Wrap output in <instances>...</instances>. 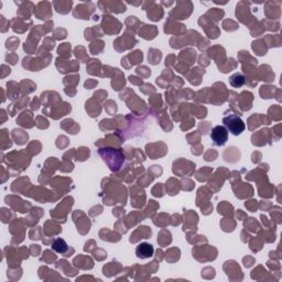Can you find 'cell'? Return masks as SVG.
<instances>
[{"label": "cell", "mask_w": 282, "mask_h": 282, "mask_svg": "<svg viewBox=\"0 0 282 282\" xmlns=\"http://www.w3.org/2000/svg\"><path fill=\"white\" fill-rule=\"evenodd\" d=\"M100 156L103 158L104 162L112 171H118L124 163V154L120 149L115 148H101L98 150Z\"/></svg>", "instance_id": "6da1fadb"}, {"label": "cell", "mask_w": 282, "mask_h": 282, "mask_svg": "<svg viewBox=\"0 0 282 282\" xmlns=\"http://www.w3.org/2000/svg\"><path fill=\"white\" fill-rule=\"evenodd\" d=\"M223 124L225 128L228 130V133L234 134V136H239L246 129V125H245L244 120L239 116L234 115V114L224 117Z\"/></svg>", "instance_id": "7a4b0ae2"}, {"label": "cell", "mask_w": 282, "mask_h": 282, "mask_svg": "<svg viewBox=\"0 0 282 282\" xmlns=\"http://www.w3.org/2000/svg\"><path fill=\"white\" fill-rule=\"evenodd\" d=\"M228 130L224 126H215L212 129L211 139L215 146H224L228 140Z\"/></svg>", "instance_id": "3957f363"}, {"label": "cell", "mask_w": 282, "mask_h": 282, "mask_svg": "<svg viewBox=\"0 0 282 282\" xmlns=\"http://www.w3.org/2000/svg\"><path fill=\"white\" fill-rule=\"evenodd\" d=\"M154 249L152 245H150L148 243H142L139 245L136 249V255L138 258L141 259H147V258H151L153 256Z\"/></svg>", "instance_id": "277c9868"}, {"label": "cell", "mask_w": 282, "mask_h": 282, "mask_svg": "<svg viewBox=\"0 0 282 282\" xmlns=\"http://www.w3.org/2000/svg\"><path fill=\"white\" fill-rule=\"evenodd\" d=\"M52 248L54 249V250L56 252L64 253L68 249V246H67V244H66V242H65L64 239H62V238H56L54 240V243L52 244Z\"/></svg>", "instance_id": "5b68a950"}]
</instances>
